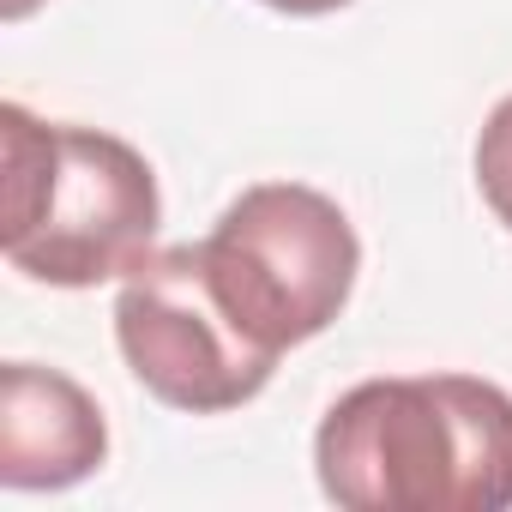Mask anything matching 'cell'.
I'll return each instance as SVG.
<instances>
[{
	"mask_svg": "<svg viewBox=\"0 0 512 512\" xmlns=\"http://www.w3.org/2000/svg\"><path fill=\"white\" fill-rule=\"evenodd\" d=\"M7 151V241L13 272L55 290H97L151 260L163 223L151 163L103 127H55L25 103L0 109Z\"/></svg>",
	"mask_w": 512,
	"mask_h": 512,
	"instance_id": "obj_2",
	"label": "cell"
},
{
	"mask_svg": "<svg viewBox=\"0 0 512 512\" xmlns=\"http://www.w3.org/2000/svg\"><path fill=\"white\" fill-rule=\"evenodd\" d=\"M266 7H278V13H296V19H320V13H338V7H350V0H266Z\"/></svg>",
	"mask_w": 512,
	"mask_h": 512,
	"instance_id": "obj_7",
	"label": "cell"
},
{
	"mask_svg": "<svg viewBox=\"0 0 512 512\" xmlns=\"http://www.w3.org/2000/svg\"><path fill=\"white\" fill-rule=\"evenodd\" d=\"M103 458L109 422L73 374L37 362L0 368V482L19 494L73 488L97 476Z\"/></svg>",
	"mask_w": 512,
	"mask_h": 512,
	"instance_id": "obj_5",
	"label": "cell"
},
{
	"mask_svg": "<svg viewBox=\"0 0 512 512\" xmlns=\"http://www.w3.org/2000/svg\"><path fill=\"white\" fill-rule=\"evenodd\" d=\"M43 7V0H0V19H7V25H19V19H31Z\"/></svg>",
	"mask_w": 512,
	"mask_h": 512,
	"instance_id": "obj_8",
	"label": "cell"
},
{
	"mask_svg": "<svg viewBox=\"0 0 512 512\" xmlns=\"http://www.w3.org/2000/svg\"><path fill=\"white\" fill-rule=\"evenodd\" d=\"M314 476L344 512H506L512 392L476 374L362 380L326 410Z\"/></svg>",
	"mask_w": 512,
	"mask_h": 512,
	"instance_id": "obj_1",
	"label": "cell"
},
{
	"mask_svg": "<svg viewBox=\"0 0 512 512\" xmlns=\"http://www.w3.org/2000/svg\"><path fill=\"white\" fill-rule=\"evenodd\" d=\"M476 187H482L488 211L512 229V97H500L476 133Z\"/></svg>",
	"mask_w": 512,
	"mask_h": 512,
	"instance_id": "obj_6",
	"label": "cell"
},
{
	"mask_svg": "<svg viewBox=\"0 0 512 512\" xmlns=\"http://www.w3.org/2000/svg\"><path fill=\"white\" fill-rule=\"evenodd\" d=\"M199 253L229 320L272 356L320 338L362 272V241L344 205L302 181H260L235 193Z\"/></svg>",
	"mask_w": 512,
	"mask_h": 512,
	"instance_id": "obj_3",
	"label": "cell"
},
{
	"mask_svg": "<svg viewBox=\"0 0 512 512\" xmlns=\"http://www.w3.org/2000/svg\"><path fill=\"white\" fill-rule=\"evenodd\" d=\"M115 344L133 368V380L187 416H223L253 404L272 374L278 356L260 350L223 308L211 290L199 241L157 247L121 278L115 296Z\"/></svg>",
	"mask_w": 512,
	"mask_h": 512,
	"instance_id": "obj_4",
	"label": "cell"
}]
</instances>
